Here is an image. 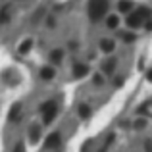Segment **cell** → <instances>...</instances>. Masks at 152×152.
Returning <instances> with one entry per match:
<instances>
[{"mask_svg":"<svg viewBox=\"0 0 152 152\" xmlns=\"http://www.w3.org/2000/svg\"><path fill=\"white\" fill-rule=\"evenodd\" d=\"M79 114H81V118H89L91 108L87 106V104H81V106H79Z\"/></svg>","mask_w":152,"mask_h":152,"instance_id":"4fadbf2b","label":"cell"},{"mask_svg":"<svg viewBox=\"0 0 152 152\" xmlns=\"http://www.w3.org/2000/svg\"><path fill=\"white\" fill-rule=\"evenodd\" d=\"M146 79H148V81H152V69L148 71V73H146Z\"/></svg>","mask_w":152,"mask_h":152,"instance_id":"d6986e66","label":"cell"},{"mask_svg":"<svg viewBox=\"0 0 152 152\" xmlns=\"http://www.w3.org/2000/svg\"><path fill=\"white\" fill-rule=\"evenodd\" d=\"M135 127H137V129H139V127H145V119H141V121H137V123H135Z\"/></svg>","mask_w":152,"mask_h":152,"instance_id":"e0dca14e","label":"cell"},{"mask_svg":"<svg viewBox=\"0 0 152 152\" xmlns=\"http://www.w3.org/2000/svg\"><path fill=\"white\" fill-rule=\"evenodd\" d=\"M118 15H110V18H108L106 19V25L108 27H110V29H115V27H118Z\"/></svg>","mask_w":152,"mask_h":152,"instance_id":"7c38bea8","label":"cell"},{"mask_svg":"<svg viewBox=\"0 0 152 152\" xmlns=\"http://www.w3.org/2000/svg\"><path fill=\"white\" fill-rule=\"evenodd\" d=\"M50 58H52V62H62L64 60V52L62 50H52V54H50Z\"/></svg>","mask_w":152,"mask_h":152,"instance_id":"8fae6325","label":"cell"},{"mask_svg":"<svg viewBox=\"0 0 152 152\" xmlns=\"http://www.w3.org/2000/svg\"><path fill=\"white\" fill-rule=\"evenodd\" d=\"M121 39H125L127 42H133V41H135V35H133V33H123Z\"/></svg>","mask_w":152,"mask_h":152,"instance_id":"9a60e30c","label":"cell"},{"mask_svg":"<svg viewBox=\"0 0 152 152\" xmlns=\"http://www.w3.org/2000/svg\"><path fill=\"white\" fill-rule=\"evenodd\" d=\"M114 66H115V62H110V64H104V66H102L104 73H112V71H114Z\"/></svg>","mask_w":152,"mask_h":152,"instance_id":"5bb4252c","label":"cell"},{"mask_svg":"<svg viewBox=\"0 0 152 152\" xmlns=\"http://www.w3.org/2000/svg\"><path fill=\"white\" fill-rule=\"evenodd\" d=\"M60 145V133H52L46 137V146L48 148H54V146H58Z\"/></svg>","mask_w":152,"mask_h":152,"instance_id":"5b68a950","label":"cell"},{"mask_svg":"<svg viewBox=\"0 0 152 152\" xmlns=\"http://www.w3.org/2000/svg\"><path fill=\"white\" fill-rule=\"evenodd\" d=\"M41 77H42V79H52V77H54V67H50V66L46 67V66H45V67L41 69Z\"/></svg>","mask_w":152,"mask_h":152,"instance_id":"ba28073f","label":"cell"},{"mask_svg":"<svg viewBox=\"0 0 152 152\" xmlns=\"http://www.w3.org/2000/svg\"><path fill=\"white\" fill-rule=\"evenodd\" d=\"M87 73H89V67H87L85 64H75L73 66V75L75 77H85Z\"/></svg>","mask_w":152,"mask_h":152,"instance_id":"277c9868","label":"cell"},{"mask_svg":"<svg viewBox=\"0 0 152 152\" xmlns=\"http://www.w3.org/2000/svg\"><path fill=\"white\" fill-rule=\"evenodd\" d=\"M110 0H89V18L93 21H98L106 15Z\"/></svg>","mask_w":152,"mask_h":152,"instance_id":"6da1fadb","label":"cell"},{"mask_svg":"<svg viewBox=\"0 0 152 152\" xmlns=\"http://www.w3.org/2000/svg\"><path fill=\"white\" fill-rule=\"evenodd\" d=\"M100 50L106 52V54L114 52V41H110V39H104V41H100Z\"/></svg>","mask_w":152,"mask_h":152,"instance_id":"8992f818","label":"cell"},{"mask_svg":"<svg viewBox=\"0 0 152 152\" xmlns=\"http://www.w3.org/2000/svg\"><path fill=\"white\" fill-rule=\"evenodd\" d=\"M146 152H152V142L146 141Z\"/></svg>","mask_w":152,"mask_h":152,"instance_id":"ac0fdd59","label":"cell"},{"mask_svg":"<svg viewBox=\"0 0 152 152\" xmlns=\"http://www.w3.org/2000/svg\"><path fill=\"white\" fill-rule=\"evenodd\" d=\"M137 14L141 15L142 19H146V21H148V19H150V15H152V10H150L148 6H141V8L137 10Z\"/></svg>","mask_w":152,"mask_h":152,"instance_id":"52a82bcc","label":"cell"},{"mask_svg":"<svg viewBox=\"0 0 152 152\" xmlns=\"http://www.w3.org/2000/svg\"><path fill=\"white\" fill-rule=\"evenodd\" d=\"M131 6H133V4H131L129 0H119V4H118V10H119V12H125V14H127V12L131 10Z\"/></svg>","mask_w":152,"mask_h":152,"instance_id":"9c48e42d","label":"cell"},{"mask_svg":"<svg viewBox=\"0 0 152 152\" xmlns=\"http://www.w3.org/2000/svg\"><path fill=\"white\" fill-rule=\"evenodd\" d=\"M14 152H25V148H23V142H18V145H15V148H14Z\"/></svg>","mask_w":152,"mask_h":152,"instance_id":"2e32d148","label":"cell"},{"mask_svg":"<svg viewBox=\"0 0 152 152\" xmlns=\"http://www.w3.org/2000/svg\"><path fill=\"white\" fill-rule=\"evenodd\" d=\"M56 110H58V106H56L54 100H48V102H45V104L41 106V112H42V119H45V123H50L52 119H54Z\"/></svg>","mask_w":152,"mask_h":152,"instance_id":"7a4b0ae2","label":"cell"},{"mask_svg":"<svg viewBox=\"0 0 152 152\" xmlns=\"http://www.w3.org/2000/svg\"><path fill=\"white\" fill-rule=\"evenodd\" d=\"M142 21H145V19L141 18V15L139 14H131L129 18H127V27H131V29H137V27H141L142 25Z\"/></svg>","mask_w":152,"mask_h":152,"instance_id":"3957f363","label":"cell"},{"mask_svg":"<svg viewBox=\"0 0 152 152\" xmlns=\"http://www.w3.org/2000/svg\"><path fill=\"white\" fill-rule=\"evenodd\" d=\"M31 46H33V41H31V39H27V41H23L21 45H19V48H18V52H21V54H25V52L29 50Z\"/></svg>","mask_w":152,"mask_h":152,"instance_id":"30bf717a","label":"cell"}]
</instances>
